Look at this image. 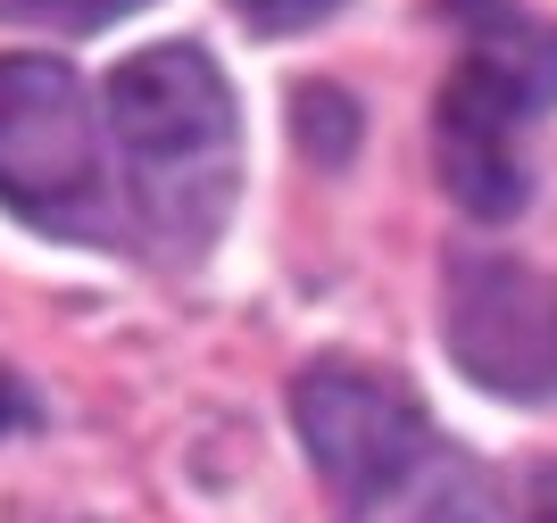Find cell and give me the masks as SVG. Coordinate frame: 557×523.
<instances>
[{
  "instance_id": "cell-1",
  "label": "cell",
  "mask_w": 557,
  "mask_h": 523,
  "mask_svg": "<svg viewBox=\"0 0 557 523\" xmlns=\"http://www.w3.org/2000/svg\"><path fill=\"white\" fill-rule=\"evenodd\" d=\"M109 141L125 200L166 258H200L242 191V116L209 50L159 42L109 75Z\"/></svg>"
},
{
  "instance_id": "cell-2",
  "label": "cell",
  "mask_w": 557,
  "mask_h": 523,
  "mask_svg": "<svg viewBox=\"0 0 557 523\" xmlns=\"http://www.w3.org/2000/svg\"><path fill=\"white\" fill-rule=\"evenodd\" d=\"M541 116H557V25H533L516 9L508 25L466 34V59L433 100V159H442V191L474 225H508L533 200L524 141Z\"/></svg>"
},
{
  "instance_id": "cell-3",
  "label": "cell",
  "mask_w": 557,
  "mask_h": 523,
  "mask_svg": "<svg viewBox=\"0 0 557 523\" xmlns=\"http://www.w3.org/2000/svg\"><path fill=\"white\" fill-rule=\"evenodd\" d=\"M0 208L59 241H109V166H100L92 91L59 59H0Z\"/></svg>"
},
{
  "instance_id": "cell-4",
  "label": "cell",
  "mask_w": 557,
  "mask_h": 523,
  "mask_svg": "<svg viewBox=\"0 0 557 523\" xmlns=\"http://www.w3.org/2000/svg\"><path fill=\"white\" fill-rule=\"evenodd\" d=\"M292 424H300V449L342 515H383L399 490H417V474L442 449L408 390L374 383L342 358L308 365L292 383Z\"/></svg>"
},
{
  "instance_id": "cell-5",
  "label": "cell",
  "mask_w": 557,
  "mask_h": 523,
  "mask_svg": "<svg viewBox=\"0 0 557 523\" xmlns=\"http://www.w3.org/2000/svg\"><path fill=\"white\" fill-rule=\"evenodd\" d=\"M442 341L491 399H557V274L499 250H449Z\"/></svg>"
},
{
  "instance_id": "cell-6",
  "label": "cell",
  "mask_w": 557,
  "mask_h": 523,
  "mask_svg": "<svg viewBox=\"0 0 557 523\" xmlns=\"http://www.w3.org/2000/svg\"><path fill=\"white\" fill-rule=\"evenodd\" d=\"M424 523H557V457L516 465V474H499V482L442 490V507Z\"/></svg>"
},
{
  "instance_id": "cell-7",
  "label": "cell",
  "mask_w": 557,
  "mask_h": 523,
  "mask_svg": "<svg viewBox=\"0 0 557 523\" xmlns=\"http://www.w3.org/2000/svg\"><path fill=\"white\" fill-rule=\"evenodd\" d=\"M292 134H300V159L349 166V150H358V100L342 84H300L292 91Z\"/></svg>"
},
{
  "instance_id": "cell-8",
  "label": "cell",
  "mask_w": 557,
  "mask_h": 523,
  "mask_svg": "<svg viewBox=\"0 0 557 523\" xmlns=\"http://www.w3.org/2000/svg\"><path fill=\"white\" fill-rule=\"evenodd\" d=\"M134 9H150V0H0L9 25H59V34H100Z\"/></svg>"
},
{
  "instance_id": "cell-9",
  "label": "cell",
  "mask_w": 557,
  "mask_h": 523,
  "mask_svg": "<svg viewBox=\"0 0 557 523\" xmlns=\"http://www.w3.org/2000/svg\"><path fill=\"white\" fill-rule=\"evenodd\" d=\"M342 0H233V17L250 25V34H308V25H325Z\"/></svg>"
},
{
  "instance_id": "cell-10",
  "label": "cell",
  "mask_w": 557,
  "mask_h": 523,
  "mask_svg": "<svg viewBox=\"0 0 557 523\" xmlns=\"http://www.w3.org/2000/svg\"><path fill=\"white\" fill-rule=\"evenodd\" d=\"M442 17H458L466 34H483V25H508L516 0H442Z\"/></svg>"
}]
</instances>
